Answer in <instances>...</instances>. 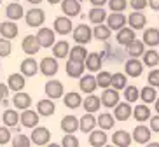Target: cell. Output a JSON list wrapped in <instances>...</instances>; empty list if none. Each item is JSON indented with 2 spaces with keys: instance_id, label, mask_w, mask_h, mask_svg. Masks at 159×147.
<instances>
[{
  "instance_id": "1",
  "label": "cell",
  "mask_w": 159,
  "mask_h": 147,
  "mask_svg": "<svg viewBox=\"0 0 159 147\" xmlns=\"http://www.w3.org/2000/svg\"><path fill=\"white\" fill-rule=\"evenodd\" d=\"M30 140H32L33 145H49V142H51V131L46 128V126H35L32 131V135H30Z\"/></svg>"
},
{
  "instance_id": "2",
  "label": "cell",
  "mask_w": 159,
  "mask_h": 147,
  "mask_svg": "<svg viewBox=\"0 0 159 147\" xmlns=\"http://www.w3.org/2000/svg\"><path fill=\"white\" fill-rule=\"evenodd\" d=\"M35 37H37L40 48H44V49H49L52 44L56 42V33H54V30L47 28V26H39V32Z\"/></svg>"
},
{
  "instance_id": "3",
  "label": "cell",
  "mask_w": 159,
  "mask_h": 147,
  "mask_svg": "<svg viewBox=\"0 0 159 147\" xmlns=\"http://www.w3.org/2000/svg\"><path fill=\"white\" fill-rule=\"evenodd\" d=\"M23 18H25V21H26L28 26L39 28V26H42L44 21H46V12H44L42 9H39V7H33V9H30L28 12H25Z\"/></svg>"
},
{
  "instance_id": "4",
  "label": "cell",
  "mask_w": 159,
  "mask_h": 147,
  "mask_svg": "<svg viewBox=\"0 0 159 147\" xmlns=\"http://www.w3.org/2000/svg\"><path fill=\"white\" fill-rule=\"evenodd\" d=\"M119 100H121V95H119V91L114 90L112 86H108L105 88L102 93V98H100V103L103 107H107V109H114L117 103H119Z\"/></svg>"
},
{
  "instance_id": "5",
  "label": "cell",
  "mask_w": 159,
  "mask_h": 147,
  "mask_svg": "<svg viewBox=\"0 0 159 147\" xmlns=\"http://www.w3.org/2000/svg\"><path fill=\"white\" fill-rule=\"evenodd\" d=\"M72 33H74L75 42L82 44V46H86V44H89L93 40V32H91V28H89L88 25H77V26L72 30Z\"/></svg>"
},
{
  "instance_id": "6",
  "label": "cell",
  "mask_w": 159,
  "mask_h": 147,
  "mask_svg": "<svg viewBox=\"0 0 159 147\" xmlns=\"http://www.w3.org/2000/svg\"><path fill=\"white\" fill-rule=\"evenodd\" d=\"M58 60L54 56H46L42 62L39 63V72L46 77H52L58 74Z\"/></svg>"
},
{
  "instance_id": "7",
  "label": "cell",
  "mask_w": 159,
  "mask_h": 147,
  "mask_svg": "<svg viewBox=\"0 0 159 147\" xmlns=\"http://www.w3.org/2000/svg\"><path fill=\"white\" fill-rule=\"evenodd\" d=\"M131 138H133L138 145H145L147 142H150V138H152V131H150L149 126H145V124H138V126H135V130H133V133H131Z\"/></svg>"
},
{
  "instance_id": "8",
  "label": "cell",
  "mask_w": 159,
  "mask_h": 147,
  "mask_svg": "<svg viewBox=\"0 0 159 147\" xmlns=\"http://www.w3.org/2000/svg\"><path fill=\"white\" fill-rule=\"evenodd\" d=\"M54 33H58V35H68V33H72V30H74V23H72V18H68V16H58L56 19H54Z\"/></svg>"
},
{
  "instance_id": "9",
  "label": "cell",
  "mask_w": 159,
  "mask_h": 147,
  "mask_svg": "<svg viewBox=\"0 0 159 147\" xmlns=\"http://www.w3.org/2000/svg\"><path fill=\"white\" fill-rule=\"evenodd\" d=\"M124 74L133 77V79L140 77L142 74H143V63H142L138 58L131 56L129 60H126V63H124Z\"/></svg>"
},
{
  "instance_id": "10",
  "label": "cell",
  "mask_w": 159,
  "mask_h": 147,
  "mask_svg": "<svg viewBox=\"0 0 159 147\" xmlns=\"http://www.w3.org/2000/svg\"><path fill=\"white\" fill-rule=\"evenodd\" d=\"M44 91H46V96H47V98L58 100L60 96H63V93H65V88H63V82H61V81L52 79V81L46 82V86H44Z\"/></svg>"
},
{
  "instance_id": "11",
  "label": "cell",
  "mask_w": 159,
  "mask_h": 147,
  "mask_svg": "<svg viewBox=\"0 0 159 147\" xmlns=\"http://www.w3.org/2000/svg\"><path fill=\"white\" fill-rule=\"evenodd\" d=\"M39 119H40V116H39L37 110H30L28 109H23V112H21V116H19V123L23 124L25 128H35L39 124Z\"/></svg>"
},
{
  "instance_id": "12",
  "label": "cell",
  "mask_w": 159,
  "mask_h": 147,
  "mask_svg": "<svg viewBox=\"0 0 159 147\" xmlns=\"http://www.w3.org/2000/svg\"><path fill=\"white\" fill-rule=\"evenodd\" d=\"M19 72H21L25 77H35L39 74V63H37V60H35L33 56L25 58L23 62H21V65H19Z\"/></svg>"
},
{
  "instance_id": "13",
  "label": "cell",
  "mask_w": 159,
  "mask_h": 147,
  "mask_svg": "<svg viewBox=\"0 0 159 147\" xmlns=\"http://www.w3.org/2000/svg\"><path fill=\"white\" fill-rule=\"evenodd\" d=\"M25 86H26V77L21 74V72H16V74H11L7 77V88L9 91H23Z\"/></svg>"
},
{
  "instance_id": "14",
  "label": "cell",
  "mask_w": 159,
  "mask_h": 147,
  "mask_svg": "<svg viewBox=\"0 0 159 147\" xmlns=\"http://www.w3.org/2000/svg\"><path fill=\"white\" fill-rule=\"evenodd\" d=\"M21 49H23L25 54L33 56V54H37V53L40 51V44H39L35 35H26V37L23 39V42H21Z\"/></svg>"
},
{
  "instance_id": "15",
  "label": "cell",
  "mask_w": 159,
  "mask_h": 147,
  "mask_svg": "<svg viewBox=\"0 0 159 147\" xmlns=\"http://www.w3.org/2000/svg\"><path fill=\"white\" fill-rule=\"evenodd\" d=\"M61 11L68 18H77L80 14V2L79 0H61Z\"/></svg>"
},
{
  "instance_id": "16",
  "label": "cell",
  "mask_w": 159,
  "mask_h": 147,
  "mask_svg": "<svg viewBox=\"0 0 159 147\" xmlns=\"http://www.w3.org/2000/svg\"><path fill=\"white\" fill-rule=\"evenodd\" d=\"M79 88L80 91L84 93V95H89V93H94V90L98 88V84H96V77L91 76V74H88V76H82L79 77Z\"/></svg>"
},
{
  "instance_id": "17",
  "label": "cell",
  "mask_w": 159,
  "mask_h": 147,
  "mask_svg": "<svg viewBox=\"0 0 159 147\" xmlns=\"http://www.w3.org/2000/svg\"><path fill=\"white\" fill-rule=\"evenodd\" d=\"M114 119H116V121H128V119L131 117V103L129 102H119V103L116 105V107H114Z\"/></svg>"
},
{
  "instance_id": "18",
  "label": "cell",
  "mask_w": 159,
  "mask_h": 147,
  "mask_svg": "<svg viewBox=\"0 0 159 147\" xmlns=\"http://www.w3.org/2000/svg\"><path fill=\"white\" fill-rule=\"evenodd\" d=\"M5 16H7L11 21H19V19L25 16L23 5L19 4V2H12V0H11V4L5 5Z\"/></svg>"
},
{
  "instance_id": "19",
  "label": "cell",
  "mask_w": 159,
  "mask_h": 147,
  "mask_svg": "<svg viewBox=\"0 0 159 147\" xmlns=\"http://www.w3.org/2000/svg\"><path fill=\"white\" fill-rule=\"evenodd\" d=\"M126 23H129L133 30H143L145 25H147V16L142 11H135L129 14V18H126Z\"/></svg>"
},
{
  "instance_id": "20",
  "label": "cell",
  "mask_w": 159,
  "mask_h": 147,
  "mask_svg": "<svg viewBox=\"0 0 159 147\" xmlns=\"http://www.w3.org/2000/svg\"><path fill=\"white\" fill-rule=\"evenodd\" d=\"M133 39H136V33L135 30L131 28V26H122V28L117 30V35H116V40L119 46H126V44H129Z\"/></svg>"
},
{
  "instance_id": "21",
  "label": "cell",
  "mask_w": 159,
  "mask_h": 147,
  "mask_svg": "<svg viewBox=\"0 0 159 147\" xmlns=\"http://www.w3.org/2000/svg\"><path fill=\"white\" fill-rule=\"evenodd\" d=\"M102 54L100 53H88V56L84 60V68L89 72H98L102 68Z\"/></svg>"
},
{
  "instance_id": "22",
  "label": "cell",
  "mask_w": 159,
  "mask_h": 147,
  "mask_svg": "<svg viewBox=\"0 0 159 147\" xmlns=\"http://www.w3.org/2000/svg\"><path fill=\"white\" fill-rule=\"evenodd\" d=\"M108 137L105 130H91L89 131V145L91 147H103L107 145Z\"/></svg>"
},
{
  "instance_id": "23",
  "label": "cell",
  "mask_w": 159,
  "mask_h": 147,
  "mask_svg": "<svg viewBox=\"0 0 159 147\" xmlns=\"http://www.w3.org/2000/svg\"><path fill=\"white\" fill-rule=\"evenodd\" d=\"M110 138H112V144L117 147H129L131 142H133L129 131H126V130H117V131H114V135Z\"/></svg>"
},
{
  "instance_id": "24",
  "label": "cell",
  "mask_w": 159,
  "mask_h": 147,
  "mask_svg": "<svg viewBox=\"0 0 159 147\" xmlns=\"http://www.w3.org/2000/svg\"><path fill=\"white\" fill-rule=\"evenodd\" d=\"M65 70H66V76H68V77H72V79H79V77L86 72V68H84V63H82V62L68 60L66 65H65Z\"/></svg>"
},
{
  "instance_id": "25",
  "label": "cell",
  "mask_w": 159,
  "mask_h": 147,
  "mask_svg": "<svg viewBox=\"0 0 159 147\" xmlns=\"http://www.w3.org/2000/svg\"><path fill=\"white\" fill-rule=\"evenodd\" d=\"M19 33V28L18 25L14 23V21H4V23H0V35L4 39H9V40H12V39L18 37Z\"/></svg>"
},
{
  "instance_id": "26",
  "label": "cell",
  "mask_w": 159,
  "mask_h": 147,
  "mask_svg": "<svg viewBox=\"0 0 159 147\" xmlns=\"http://www.w3.org/2000/svg\"><path fill=\"white\" fill-rule=\"evenodd\" d=\"M12 105H14L18 110H23V109H28L32 105V96L25 91H16V95L12 96Z\"/></svg>"
},
{
  "instance_id": "27",
  "label": "cell",
  "mask_w": 159,
  "mask_h": 147,
  "mask_svg": "<svg viewBox=\"0 0 159 147\" xmlns=\"http://www.w3.org/2000/svg\"><path fill=\"white\" fill-rule=\"evenodd\" d=\"M56 110V105H54V100L52 98H44L37 103V112L39 116H44V117H49V116L54 114Z\"/></svg>"
},
{
  "instance_id": "28",
  "label": "cell",
  "mask_w": 159,
  "mask_h": 147,
  "mask_svg": "<svg viewBox=\"0 0 159 147\" xmlns=\"http://www.w3.org/2000/svg\"><path fill=\"white\" fill-rule=\"evenodd\" d=\"M60 128L63 133H75L79 130V117H75V116H65V117L61 119L60 123Z\"/></svg>"
},
{
  "instance_id": "29",
  "label": "cell",
  "mask_w": 159,
  "mask_h": 147,
  "mask_svg": "<svg viewBox=\"0 0 159 147\" xmlns=\"http://www.w3.org/2000/svg\"><path fill=\"white\" fill-rule=\"evenodd\" d=\"M105 21H107V26L110 30H119L122 28L124 25H126V16L122 14V12H112L110 16H107L105 18Z\"/></svg>"
},
{
  "instance_id": "30",
  "label": "cell",
  "mask_w": 159,
  "mask_h": 147,
  "mask_svg": "<svg viewBox=\"0 0 159 147\" xmlns=\"http://www.w3.org/2000/svg\"><path fill=\"white\" fill-rule=\"evenodd\" d=\"M94 128H96V117H94V114L93 112H86V114L79 119V130L82 133H89Z\"/></svg>"
},
{
  "instance_id": "31",
  "label": "cell",
  "mask_w": 159,
  "mask_h": 147,
  "mask_svg": "<svg viewBox=\"0 0 159 147\" xmlns=\"http://www.w3.org/2000/svg\"><path fill=\"white\" fill-rule=\"evenodd\" d=\"M52 49V56L56 58V60H63V58L68 56V51H70V44L66 42V40H58L51 46Z\"/></svg>"
},
{
  "instance_id": "32",
  "label": "cell",
  "mask_w": 159,
  "mask_h": 147,
  "mask_svg": "<svg viewBox=\"0 0 159 147\" xmlns=\"http://www.w3.org/2000/svg\"><path fill=\"white\" fill-rule=\"evenodd\" d=\"M131 116H133L138 123H145V121H149V117L152 116V112H150V109H149L147 103H140L131 110Z\"/></svg>"
},
{
  "instance_id": "33",
  "label": "cell",
  "mask_w": 159,
  "mask_h": 147,
  "mask_svg": "<svg viewBox=\"0 0 159 147\" xmlns=\"http://www.w3.org/2000/svg\"><path fill=\"white\" fill-rule=\"evenodd\" d=\"M145 51V44L138 39H133L129 44H126V54L128 56H133V58H140Z\"/></svg>"
},
{
  "instance_id": "34",
  "label": "cell",
  "mask_w": 159,
  "mask_h": 147,
  "mask_svg": "<svg viewBox=\"0 0 159 147\" xmlns=\"http://www.w3.org/2000/svg\"><path fill=\"white\" fill-rule=\"evenodd\" d=\"M63 103H65V107H68V109L75 110L77 107H80V103H82V96H80V93H77V91H70V93H63Z\"/></svg>"
},
{
  "instance_id": "35",
  "label": "cell",
  "mask_w": 159,
  "mask_h": 147,
  "mask_svg": "<svg viewBox=\"0 0 159 147\" xmlns=\"http://www.w3.org/2000/svg\"><path fill=\"white\" fill-rule=\"evenodd\" d=\"M91 32H93V39H96V40H100V42H107L108 39H110V35H112V30L103 23H98Z\"/></svg>"
},
{
  "instance_id": "36",
  "label": "cell",
  "mask_w": 159,
  "mask_h": 147,
  "mask_svg": "<svg viewBox=\"0 0 159 147\" xmlns=\"http://www.w3.org/2000/svg\"><path fill=\"white\" fill-rule=\"evenodd\" d=\"M142 42L149 48H157L159 46V30L157 28H147L143 32V39Z\"/></svg>"
},
{
  "instance_id": "37",
  "label": "cell",
  "mask_w": 159,
  "mask_h": 147,
  "mask_svg": "<svg viewBox=\"0 0 159 147\" xmlns=\"http://www.w3.org/2000/svg\"><path fill=\"white\" fill-rule=\"evenodd\" d=\"M138 98L143 100V103H154V100L157 98V88H154V86H143L140 90V93H138Z\"/></svg>"
},
{
  "instance_id": "38",
  "label": "cell",
  "mask_w": 159,
  "mask_h": 147,
  "mask_svg": "<svg viewBox=\"0 0 159 147\" xmlns=\"http://www.w3.org/2000/svg\"><path fill=\"white\" fill-rule=\"evenodd\" d=\"M82 107H84V110H88V112H96V110H100V107H102V103H100V96H94L93 93H89L86 98H82Z\"/></svg>"
},
{
  "instance_id": "39",
  "label": "cell",
  "mask_w": 159,
  "mask_h": 147,
  "mask_svg": "<svg viewBox=\"0 0 159 147\" xmlns=\"http://www.w3.org/2000/svg\"><path fill=\"white\" fill-rule=\"evenodd\" d=\"M86 56H88V49L82 46V44H77V46H74V48H70V51H68V60H74V62H82L84 63Z\"/></svg>"
},
{
  "instance_id": "40",
  "label": "cell",
  "mask_w": 159,
  "mask_h": 147,
  "mask_svg": "<svg viewBox=\"0 0 159 147\" xmlns=\"http://www.w3.org/2000/svg\"><path fill=\"white\" fill-rule=\"evenodd\" d=\"M105 18H107V12H105V9H103V7H94V5H93V9L88 11V19L93 25L103 23V21H105Z\"/></svg>"
},
{
  "instance_id": "41",
  "label": "cell",
  "mask_w": 159,
  "mask_h": 147,
  "mask_svg": "<svg viewBox=\"0 0 159 147\" xmlns=\"http://www.w3.org/2000/svg\"><path fill=\"white\" fill-rule=\"evenodd\" d=\"M114 124H116V119H114L112 114H108V112H103L96 117V126H100V130H112Z\"/></svg>"
},
{
  "instance_id": "42",
  "label": "cell",
  "mask_w": 159,
  "mask_h": 147,
  "mask_svg": "<svg viewBox=\"0 0 159 147\" xmlns=\"http://www.w3.org/2000/svg\"><path fill=\"white\" fill-rule=\"evenodd\" d=\"M2 121H4L5 126H9V128H16L19 123V116H18V110H4V114H2Z\"/></svg>"
},
{
  "instance_id": "43",
  "label": "cell",
  "mask_w": 159,
  "mask_h": 147,
  "mask_svg": "<svg viewBox=\"0 0 159 147\" xmlns=\"http://www.w3.org/2000/svg\"><path fill=\"white\" fill-rule=\"evenodd\" d=\"M142 56H143V65L145 67H150V68H152V67L159 65V53L156 51L154 48H150L149 51H143Z\"/></svg>"
},
{
  "instance_id": "44",
  "label": "cell",
  "mask_w": 159,
  "mask_h": 147,
  "mask_svg": "<svg viewBox=\"0 0 159 147\" xmlns=\"http://www.w3.org/2000/svg\"><path fill=\"white\" fill-rule=\"evenodd\" d=\"M128 84V76L126 74H121V72H116V74H112V79H110V86H112L114 90L121 91L124 90Z\"/></svg>"
},
{
  "instance_id": "45",
  "label": "cell",
  "mask_w": 159,
  "mask_h": 147,
  "mask_svg": "<svg viewBox=\"0 0 159 147\" xmlns=\"http://www.w3.org/2000/svg\"><path fill=\"white\" fill-rule=\"evenodd\" d=\"M122 91H124V100H126V102L133 103V102L138 100V93H140V90H138L136 86H128L126 84V88H124Z\"/></svg>"
},
{
  "instance_id": "46",
  "label": "cell",
  "mask_w": 159,
  "mask_h": 147,
  "mask_svg": "<svg viewBox=\"0 0 159 147\" xmlns=\"http://www.w3.org/2000/svg\"><path fill=\"white\" fill-rule=\"evenodd\" d=\"M11 144L14 147H30L32 145V140H30V137H26L23 133H18L14 138H11Z\"/></svg>"
},
{
  "instance_id": "47",
  "label": "cell",
  "mask_w": 159,
  "mask_h": 147,
  "mask_svg": "<svg viewBox=\"0 0 159 147\" xmlns=\"http://www.w3.org/2000/svg\"><path fill=\"white\" fill-rule=\"evenodd\" d=\"M110 79H112V74L107 72V70H103L96 76V84H98V88H103V90H105V88L110 86Z\"/></svg>"
},
{
  "instance_id": "48",
  "label": "cell",
  "mask_w": 159,
  "mask_h": 147,
  "mask_svg": "<svg viewBox=\"0 0 159 147\" xmlns=\"http://www.w3.org/2000/svg\"><path fill=\"white\" fill-rule=\"evenodd\" d=\"M107 4L112 12H122L128 7V0H107Z\"/></svg>"
},
{
  "instance_id": "49",
  "label": "cell",
  "mask_w": 159,
  "mask_h": 147,
  "mask_svg": "<svg viewBox=\"0 0 159 147\" xmlns=\"http://www.w3.org/2000/svg\"><path fill=\"white\" fill-rule=\"evenodd\" d=\"M11 51H12V44H11V40L9 39L0 37V58L11 56Z\"/></svg>"
},
{
  "instance_id": "50",
  "label": "cell",
  "mask_w": 159,
  "mask_h": 147,
  "mask_svg": "<svg viewBox=\"0 0 159 147\" xmlns=\"http://www.w3.org/2000/svg\"><path fill=\"white\" fill-rule=\"evenodd\" d=\"M63 147H79V138L75 137V133H65V137L61 140Z\"/></svg>"
},
{
  "instance_id": "51",
  "label": "cell",
  "mask_w": 159,
  "mask_h": 147,
  "mask_svg": "<svg viewBox=\"0 0 159 147\" xmlns=\"http://www.w3.org/2000/svg\"><path fill=\"white\" fill-rule=\"evenodd\" d=\"M11 138H12V135H11L9 126H0V145L11 144Z\"/></svg>"
},
{
  "instance_id": "52",
  "label": "cell",
  "mask_w": 159,
  "mask_h": 147,
  "mask_svg": "<svg viewBox=\"0 0 159 147\" xmlns=\"http://www.w3.org/2000/svg\"><path fill=\"white\" fill-rule=\"evenodd\" d=\"M147 82L154 88H159V68H152L147 76Z\"/></svg>"
},
{
  "instance_id": "53",
  "label": "cell",
  "mask_w": 159,
  "mask_h": 147,
  "mask_svg": "<svg viewBox=\"0 0 159 147\" xmlns=\"http://www.w3.org/2000/svg\"><path fill=\"white\" fill-rule=\"evenodd\" d=\"M129 5L133 11H145L147 7V0H129Z\"/></svg>"
},
{
  "instance_id": "54",
  "label": "cell",
  "mask_w": 159,
  "mask_h": 147,
  "mask_svg": "<svg viewBox=\"0 0 159 147\" xmlns=\"http://www.w3.org/2000/svg\"><path fill=\"white\" fill-rule=\"evenodd\" d=\"M149 121H150V126H149L150 131L159 133V114H157V116H150Z\"/></svg>"
},
{
  "instance_id": "55",
  "label": "cell",
  "mask_w": 159,
  "mask_h": 147,
  "mask_svg": "<svg viewBox=\"0 0 159 147\" xmlns=\"http://www.w3.org/2000/svg\"><path fill=\"white\" fill-rule=\"evenodd\" d=\"M7 96H9V88H7V84L0 82V102H4Z\"/></svg>"
},
{
  "instance_id": "56",
  "label": "cell",
  "mask_w": 159,
  "mask_h": 147,
  "mask_svg": "<svg viewBox=\"0 0 159 147\" xmlns=\"http://www.w3.org/2000/svg\"><path fill=\"white\" fill-rule=\"evenodd\" d=\"M147 7L152 11H159V0H147Z\"/></svg>"
},
{
  "instance_id": "57",
  "label": "cell",
  "mask_w": 159,
  "mask_h": 147,
  "mask_svg": "<svg viewBox=\"0 0 159 147\" xmlns=\"http://www.w3.org/2000/svg\"><path fill=\"white\" fill-rule=\"evenodd\" d=\"M91 2V5H94V7H103V5L107 4V0H89Z\"/></svg>"
},
{
  "instance_id": "58",
  "label": "cell",
  "mask_w": 159,
  "mask_h": 147,
  "mask_svg": "<svg viewBox=\"0 0 159 147\" xmlns=\"http://www.w3.org/2000/svg\"><path fill=\"white\" fill-rule=\"evenodd\" d=\"M154 107H156V112L159 114V98H156V100H154Z\"/></svg>"
},
{
  "instance_id": "59",
  "label": "cell",
  "mask_w": 159,
  "mask_h": 147,
  "mask_svg": "<svg viewBox=\"0 0 159 147\" xmlns=\"http://www.w3.org/2000/svg\"><path fill=\"white\" fill-rule=\"evenodd\" d=\"M28 2H30V4H32V5H39V4H40V2H42V0H28Z\"/></svg>"
},
{
  "instance_id": "60",
  "label": "cell",
  "mask_w": 159,
  "mask_h": 147,
  "mask_svg": "<svg viewBox=\"0 0 159 147\" xmlns=\"http://www.w3.org/2000/svg\"><path fill=\"white\" fill-rule=\"evenodd\" d=\"M47 2H49V4H51V5H58V4H60V2H61V0H47Z\"/></svg>"
},
{
  "instance_id": "61",
  "label": "cell",
  "mask_w": 159,
  "mask_h": 147,
  "mask_svg": "<svg viewBox=\"0 0 159 147\" xmlns=\"http://www.w3.org/2000/svg\"><path fill=\"white\" fill-rule=\"evenodd\" d=\"M12 2H19V0H12Z\"/></svg>"
},
{
  "instance_id": "62",
  "label": "cell",
  "mask_w": 159,
  "mask_h": 147,
  "mask_svg": "<svg viewBox=\"0 0 159 147\" xmlns=\"http://www.w3.org/2000/svg\"><path fill=\"white\" fill-rule=\"evenodd\" d=\"M0 5H2V0H0Z\"/></svg>"
},
{
  "instance_id": "63",
  "label": "cell",
  "mask_w": 159,
  "mask_h": 147,
  "mask_svg": "<svg viewBox=\"0 0 159 147\" xmlns=\"http://www.w3.org/2000/svg\"><path fill=\"white\" fill-rule=\"evenodd\" d=\"M0 68H2V65H0Z\"/></svg>"
}]
</instances>
